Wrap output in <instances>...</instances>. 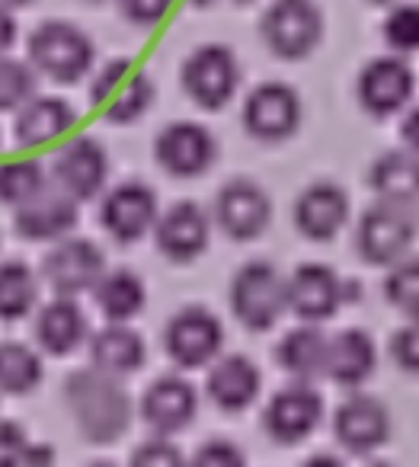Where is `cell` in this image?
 <instances>
[{
    "label": "cell",
    "mask_w": 419,
    "mask_h": 467,
    "mask_svg": "<svg viewBox=\"0 0 419 467\" xmlns=\"http://www.w3.org/2000/svg\"><path fill=\"white\" fill-rule=\"evenodd\" d=\"M180 78H183V90H186V97L195 106H202L208 112H218L231 103L240 87L237 55L227 46H218V42L202 46L186 58Z\"/></svg>",
    "instance_id": "8"
},
{
    "label": "cell",
    "mask_w": 419,
    "mask_h": 467,
    "mask_svg": "<svg viewBox=\"0 0 419 467\" xmlns=\"http://www.w3.org/2000/svg\"><path fill=\"white\" fill-rule=\"evenodd\" d=\"M42 378H46V365L33 346L16 343V339L0 343V394L26 397L39 388Z\"/></svg>",
    "instance_id": "31"
},
{
    "label": "cell",
    "mask_w": 419,
    "mask_h": 467,
    "mask_svg": "<svg viewBox=\"0 0 419 467\" xmlns=\"http://www.w3.org/2000/svg\"><path fill=\"white\" fill-rule=\"evenodd\" d=\"M298 234L314 244L333 241L349 221V195L336 182H314L295 199L291 208Z\"/></svg>",
    "instance_id": "22"
},
{
    "label": "cell",
    "mask_w": 419,
    "mask_h": 467,
    "mask_svg": "<svg viewBox=\"0 0 419 467\" xmlns=\"http://www.w3.org/2000/svg\"><path fill=\"white\" fill-rule=\"evenodd\" d=\"M157 90L154 80L141 71L131 58H112L93 74L90 103L106 122L131 125L151 109Z\"/></svg>",
    "instance_id": "3"
},
{
    "label": "cell",
    "mask_w": 419,
    "mask_h": 467,
    "mask_svg": "<svg viewBox=\"0 0 419 467\" xmlns=\"http://www.w3.org/2000/svg\"><path fill=\"white\" fill-rule=\"evenodd\" d=\"M193 4H195V7H212L215 0H193Z\"/></svg>",
    "instance_id": "46"
},
{
    "label": "cell",
    "mask_w": 419,
    "mask_h": 467,
    "mask_svg": "<svg viewBox=\"0 0 419 467\" xmlns=\"http://www.w3.org/2000/svg\"><path fill=\"white\" fill-rule=\"evenodd\" d=\"M400 135H403L406 150H413V154L419 157V106H416V109L406 112L403 125H400Z\"/></svg>",
    "instance_id": "43"
},
{
    "label": "cell",
    "mask_w": 419,
    "mask_h": 467,
    "mask_svg": "<svg viewBox=\"0 0 419 467\" xmlns=\"http://www.w3.org/2000/svg\"><path fill=\"white\" fill-rule=\"evenodd\" d=\"M161 214L157 192L144 182H122L110 189L100 205V224L119 244H135L144 234L154 231V221Z\"/></svg>",
    "instance_id": "19"
},
{
    "label": "cell",
    "mask_w": 419,
    "mask_h": 467,
    "mask_svg": "<svg viewBox=\"0 0 419 467\" xmlns=\"http://www.w3.org/2000/svg\"><path fill=\"white\" fill-rule=\"evenodd\" d=\"M391 410L372 394H352L336 407L333 435L349 454H372L391 439Z\"/></svg>",
    "instance_id": "18"
},
{
    "label": "cell",
    "mask_w": 419,
    "mask_h": 467,
    "mask_svg": "<svg viewBox=\"0 0 419 467\" xmlns=\"http://www.w3.org/2000/svg\"><path fill=\"white\" fill-rule=\"evenodd\" d=\"M39 301V275L29 263L7 260L0 263V320L14 324L33 314Z\"/></svg>",
    "instance_id": "32"
},
{
    "label": "cell",
    "mask_w": 419,
    "mask_h": 467,
    "mask_svg": "<svg viewBox=\"0 0 419 467\" xmlns=\"http://www.w3.org/2000/svg\"><path fill=\"white\" fill-rule=\"evenodd\" d=\"M272 221V199L253 180H231L215 195V224L237 244L257 241Z\"/></svg>",
    "instance_id": "15"
},
{
    "label": "cell",
    "mask_w": 419,
    "mask_h": 467,
    "mask_svg": "<svg viewBox=\"0 0 419 467\" xmlns=\"http://www.w3.org/2000/svg\"><path fill=\"white\" fill-rule=\"evenodd\" d=\"M97 48L74 23L48 20L29 36V65L55 84H78L93 71Z\"/></svg>",
    "instance_id": "2"
},
{
    "label": "cell",
    "mask_w": 419,
    "mask_h": 467,
    "mask_svg": "<svg viewBox=\"0 0 419 467\" xmlns=\"http://www.w3.org/2000/svg\"><path fill=\"white\" fill-rule=\"evenodd\" d=\"M381 33H384V42L397 55L419 52V4H397V7H391Z\"/></svg>",
    "instance_id": "36"
},
{
    "label": "cell",
    "mask_w": 419,
    "mask_h": 467,
    "mask_svg": "<svg viewBox=\"0 0 419 467\" xmlns=\"http://www.w3.org/2000/svg\"><path fill=\"white\" fill-rule=\"evenodd\" d=\"M368 4H374V7H387V4H393V0H368Z\"/></svg>",
    "instance_id": "47"
},
{
    "label": "cell",
    "mask_w": 419,
    "mask_h": 467,
    "mask_svg": "<svg viewBox=\"0 0 419 467\" xmlns=\"http://www.w3.org/2000/svg\"><path fill=\"white\" fill-rule=\"evenodd\" d=\"M231 314L253 333H266L288 311L285 275L272 263L253 260L240 266L231 279Z\"/></svg>",
    "instance_id": "4"
},
{
    "label": "cell",
    "mask_w": 419,
    "mask_h": 467,
    "mask_svg": "<svg viewBox=\"0 0 419 467\" xmlns=\"http://www.w3.org/2000/svg\"><path fill=\"white\" fill-rule=\"evenodd\" d=\"M4 7H26V4H33V0H0Z\"/></svg>",
    "instance_id": "45"
},
{
    "label": "cell",
    "mask_w": 419,
    "mask_h": 467,
    "mask_svg": "<svg viewBox=\"0 0 419 467\" xmlns=\"http://www.w3.org/2000/svg\"><path fill=\"white\" fill-rule=\"evenodd\" d=\"M183 451L170 441V435H157V439L144 441L141 448L131 451V464L135 467H180Z\"/></svg>",
    "instance_id": "38"
},
{
    "label": "cell",
    "mask_w": 419,
    "mask_h": 467,
    "mask_svg": "<svg viewBox=\"0 0 419 467\" xmlns=\"http://www.w3.org/2000/svg\"><path fill=\"white\" fill-rule=\"evenodd\" d=\"M240 122H244L246 135L257 141H285L301 125V97L295 87L282 84V80H266V84L253 87L250 97L244 99Z\"/></svg>",
    "instance_id": "9"
},
{
    "label": "cell",
    "mask_w": 419,
    "mask_h": 467,
    "mask_svg": "<svg viewBox=\"0 0 419 467\" xmlns=\"http://www.w3.org/2000/svg\"><path fill=\"white\" fill-rule=\"evenodd\" d=\"M391 358L400 371L419 375V317H406V324L391 337Z\"/></svg>",
    "instance_id": "37"
},
{
    "label": "cell",
    "mask_w": 419,
    "mask_h": 467,
    "mask_svg": "<svg viewBox=\"0 0 419 467\" xmlns=\"http://www.w3.org/2000/svg\"><path fill=\"white\" fill-rule=\"evenodd\" d=\"M46 186H48L46 167L39 161H33V157L0 163V205L16 208Z\"/></svg>",
    "instance_id": "33"
},
{
    "label": "cell",
    "mask_w": 419,
    "mask_h": 467,
    "mask_svg": "<svg viewBox=\"0 0 419 467\" xmlns=\"http://www.w3.org/2000/svg\"><path fill=\"white\" fill-rule=\"evenodd\" d=\"M148 358V346H144L141 333L131 330L129 324H112L106 320L103 330L90 337V365L103 368L110 375H135Z\"/></svg>",
    "instance_id": "27"
},
{
    "label": "cell",
    "mask_w": 419,
    "mask_h": 467,
    "mask_svg": "<svg viewBox=\"0 0 419 467\" xmlns=\"http://www.w3.org/2000/svg\"><path fill=\"white\" fill-rule=\"evenodd\" d=\"M349 288L352 285H346L340 273L323 263H304L285 279L288 311L301 324H323V320L336 317V311L349 301Z\"/></svg>",
    "instance_id": "12"
},
{
    "label": "cell",
    "mask_w": 419,
    "mask_h": 467,
    "mask_svg": "<svg viewBox=\"0 0 419 467\" xmlns=\"http://www.w3.org/2000/svg\"><path fill=\"white\" fill-rule=\"evenodd\" d=\"M263 390V375H259L257 362L246 356H225L215 358L205 378V394L225 413H244L253 407V400Z\"/></svg>",
    "instance_id": "23"
},
{
    "label": "cell",
    "mask_w": 419,
    "mask_h": 467,
    "mask_svg": "<svg viewBox=\"0 0 419 467\" xmlns=\"http://www.w3.org/2000/svg\"><path fill=\"white\" fill-rule=\"evenodd\" d=\"M36 343L48 352V356H71L78 346L87 343V314L71 295H55L48 305L39 307L36 314Z\"/></svg>",
    "instance_id": "25"
},
{
    "label": "cell",
    "mask_w": 419,
    "mask_h": 467,
    "mask_svg": "<svg viewBox=\"0 0 419 467\" xmlns=\"http://www.w3.org/2000/svg\"><path fill=\"white\" fill-rule=\"evenodd\" d=\"M80 202L61 192L58 186H46L14 208V231L29 244H55L78 227Z\"/></svg>",
    "instance_id": "17"
},
{
    "label": "cell",
    "mask_w": 419,
    "mask_h": 467,
    "mask_svg": "<svg viewBox=\"0 0 419 467\" xmlns=\"http://www.w3.org/2000/svg\"><path fill=\"white\" fill-rule=\"evenodd\" d=\"M199 413V390L183 375H161L141 397V420L151 432L176 435Z\"/></svg>",
    "instance_id": "20"
},
{
    "label": "cell",
    "mask_w": 419,
    "mask_h": 467,
    "mask_svg": "<svg viewBox=\"0 0 419 467\" xmlns=\"http://www.w3.org/2000/svg\"><path fill=\"white\" fill-rule=\"evenodd\" d=\"M106 273V256L87 237H61L42 260V279L48 282L55 295H78L93 292L97 279Z\"/></svg>",
    "instance_id": "13"
},
{
    "label": "cell",
    "mask_w": 419,
    "mask_h": 467,
    "mask_svg": "<svg viewBox=\"0 0 419 467\" xmlns=\"http://www.w3.org/2000/svg\"><path fill=\"white\" fill-rule=\"evenodd\" d=\"M234 4H250V0H234Z\"/></svg>",
    "instance_id": "48"
},
{
    "label": "cell",
    "mask_w": 419,
    "mask_h": 467,
    "mask_svg": "<svg viewBox=\"0 0 419 467\" xmlns=\"http://www.w3.org/2000/svg\"><path fill=\"white\" fill-rule=\"evenodd\" d=\"M154 157L161 170H167L176 180H195L205 170H212L218 157V141L199 122H173L157 135Z\"/></svg>",
    "instance_id": "16"
},
{
    "label": "cell",
    "mask_w": 419,
    "mask_h": 467,
    "mask_svg": "<svg viewBox=\"0 0 419 467\" xmlns=\"http://www.w3.org/2000/svg\"><path fill=\"white\" fill-rule=\"evenodd\" d=\"M208 237H212V221L205 208L195 202H176L154 221V244L167 260L193 263L205 254Z\"/></svg>",
    "instance_id": "21"
},
{
    "label": "cell",
    "mask_w": 419,
    "mask_h": 467,
    "mask_svg": "<svg viewBox=\"0 0 419 467\" xmlns=\"http://www.w3.org/2000/svg\"><path fill=\"white\" fill-rule=\"evenodd\" d=\"M413 90H416V74H413L410 61L397 58V55L372 58L355 80V97H359L361 109L374 119L400 112L413 99Z\"/></svg>",
    "instance_id": "14"
},
{
    "label": "cell",
    "mask_w": 419,
    "mask_h": 467,
    "mask_svg": "<svg viewBox=\"0 0 419 467\" xmlns=\"http://www.w3.org/2000/svg\"><path fill=\"white\" fill-rule=\"evenodd\" d=\"M259 33L276 58L301 61L320 46L323 14L314 0H272L259 20Z\"/></svg>",
    "instance_id": "6"
},
{
    "label": "cell",
    "mask_w": 419,
    "mask_h": 467,
    "mask_svg": "<svg viewBox=\"0 0 419 467\" xmlns=\"http://www.w3.org/2000/svg\"><path fill=\"white\" fill-rule=\"evenodd\" d=\"M225 346V327L208 307H183L163 327V352L183 371L212 365Z\"/></svg>",
    "instance_id": "7"
},
{
    "label": "cell",
    "mask_w": 419,
    "mask_h": 467,
    "mask_svg": "<svg viewBox=\"0 0 419 467\" xmlns=\"http://www.w3.org/2000/svg\"><path fill=\"white\" fill-rule=\"evenodd\" d=\"M36 93V67L29 61L0 55V112H14Z\"/></svg>",
    "instance_id": "35"
},
{
    "label": "cell",
    "mask_w": 419,
    "mask_h": 467,
    "mask_svg": "<svg viewBox=\"0 0 419 467\" xmlns=\"http://www.w3.org/2000/svg\"><path fill=\"white\" fill-rule=\"evenodd\" d=\"M323 422V397L310 381H295L276 390L263 410V429L276 445H298Z\"/></svg>",
    "instance_id": "10"
},
{
    "label": "cell",
    "mask_w": 419,
    "mask_h": 467,
    "mask_svg": "<svg viewBox=\"0 0 419 467\" xmlns=\"http://www.w3.org/2000/svg\"><path fill=\"white\" fill-rule=\"evenodd\" d=\"M16 33H20V26H16L14 10L0 4V55H7L16 46Z\"/></svg>",
    "instance_id": "42"
},
{
    "label": "cell",
    "mask_w": 419,
    "mask_h": 467,
    "mask_svg": "<svg viewBox=\"0 0 419 467\" xmlns=\"http://www.w3.org/2000/svg\"><path fill=\"white\" fill-rule=\"evenodd\" d=\"M52 180L61 192H68L78 202H90L103 192L110 180V154L90 135L68 138L52 157Z\"/></svg>",
    "instance_id": "11"
},
{
    "label": "cell",
    "mask_w": 419,
    "mask_h": 467,
    "mask_svg": "<svg viewBox=\"0 0 419 467\" xmlns=\"http://www.w3.org/2000/svg\"><path fill=\"white\" fill-rule=\"evenodd\" d=\"M368 186L378 199L413 205L419 199V157L413 150H387L368 170Z\"/></svg>",
    "instance_id": "29"
},
{
    "label": "cell",
    "mask_w": 419,
    "mask_h": 467,
    "mask_svg": "<svg viewBox=\"0 0 419 467\" xmlns=\"http://www.w3.org/2000/svg\"><path fill=\"white\" fill-rule=\"evenodd\" d=\"M193 461H195V464H202V467H240V464H246V454L240 451L234 441L212 439L193 454Z\"/></svg>",
    "instance_id": "39"
},
{
    "label": "cell",
    "mask_w": 419,
    "mask_h": 467,
    "mask_svg": "<svg viewBox=\"0 0 419 467\" xmlns=\"http://www.w3.org/2000/svg\"><path fill=\"white\" fill-rule=\"evenodd\" d=\"M93 301H97L100 314L106 320L129 324L144 311L148 292H144L141 275L131 273V269H106L97 279V285H93Z\"/></svg>",
    "instance_id": "30"
},
{
    "label": "cell",
    "mask_w": 419,
    "mask_h": 467,
    "mask_svg": "<svg viewBox=\"0 0 419 467\" xmlns=\"http://www.w3.org/2000/svg\"><path fill=\"white\" fill-rule=\"evenodd\" d=\"M413 241H416V218L410 205H400V202L381 199L378 205L365 208L355 224V254L368 266H391L403 260Z\"/></svg>",
    "instance_id": "5"
},
{
    "label": "cell",
    "mask_w": 419,
    "mask_h": 467,
    "mask_svg": "<svg viewBox=\"0 0 419 467\" xmlns=\"http://www.w3.org/2000/svg\"><path fill=\"white\" fill-rule=\"evenodd\" d=\"M173 0H119V10L135 26H157L170 14Z\"/></svg>",
    "instance_id": "40"
},
{
    "label": "cell",
    "mask_w": 419,
    "mask_h": 467,
    "mask_svg": "<svg viewBox=\"0 0 419 467\" xmlns=\"http://www.w3.org/2000/svg\"><path fill=\"white\" fill-rule=\"evenodd\" d=\"M74 109L61 97H29L26 103L16 109L14 119V135L23 148H46V144L58 141V138L71 135L74 129Z\"/></svg>",
    "instance_id": "26"
},
{
    "label": "cell",
    "mask_w": 419,
    "mask_h": 467,
    "mask_svg": "<svg viewBox=\"0 0 419 467\" xmlns=\"http://www.w3.org/2000/svg\"><path fill=\"white\" fill-rule=\"evenodd\" d=\"M29 439L26 429L14 420H0V467H14L20 464L23 451H26Z\"/></svg>",
    "instance_id": "41"
},
{
    "label": "cell",
    "mask_w": 419,
    "mask_h": 467,
    "mask_svg": "<svg viewBox=\"0 0 419 467\" xmlns=\"http://www.w3.org/2000/svg\"><path fill=\"white\" fill-rule=\"evenodd\" d=\"M61 397H65L74 426L93 445H112L116 439H122L135 416L131 397L122 388L119 375L93 368V365L71 371L61 384Z\"/></svg>",
    "instance_id": "1"
},
{
    "label": "cell",
    "mask_w": 419,
    "mask_h": 467,
    "mask_svg": "<svg viewBox=\"0 0 419 467\" xmlns=\"http://www.w3.org/2000/svg\"><path fill=\"white\" fill-rule=\"evenodd\" d=\"M384 298L403 317H419V260H397L387 266Z\"/></svg>",
    "instance_id": "34"
},
{
    "label": "cell",
    "mask_w": 419,
    "mask_h": 467,
    "mask_svg": "<svg viewBox=\"0 0 419 467\" xmlns=\"http://www.w3.org/2000/svg\"><path fill=\"white\" fill-rule=\"evenodd\" d=\"M55 461V451L52 448H46V445H33V441H29L26 445V451H23V458H20V464L23 467H46V464H52Z\"/></svg>",
    "instance_id": "44"
},
{
    "label": "cell",
    "mask_w": 419,
    "mask_h": 467,
    "mask_svg": "<svg viewBox=\"0 0 419 467\" xmlns=\"http://www.w3.org/2000/svg\"><path fill=\"white\" fill-rule=\"evenodd\" d=\"M378 368V349L374 339L359 327L327 337V358H323V375L340 388H361Z\"/></svg>",
    "instance_id": "24"
},
{
    "label": "cell",
    "mask_w": 419,
    "mask_h": 467,
    "mask_svg": "<svg viewBox=\"0 0 419 467\" xmlns=\"http://www.w3.org/2000/svg\"><path fill=\"white\" fill-rule=\"evenodd\" d=\"M323 358H327V337H323L320 324L295 327L276 346L278 368L295 378V381H314V378H320Z\"/></svg>",
    "instance_id": "28"
}]
</instances>
